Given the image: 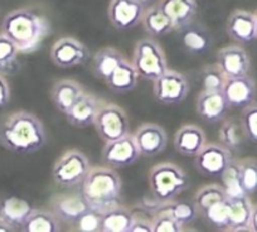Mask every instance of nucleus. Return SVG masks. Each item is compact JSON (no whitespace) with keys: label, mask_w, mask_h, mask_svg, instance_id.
Returning <instances> with one entry per match:
<instances>
[{"label":"nucleus","mask_w":257,"mask_h":232,"mask_svg":"<svg viewBox=\"0 0 257 232\" xmlns=\"http://www.w3.org/2000/svg\"><path fill=\"white\" fill-rule=\"evenodd\" d=\"M121 189V177L113 168L95 165L90 168L87 176L83 179L81 193L90 208L105 213L120 203Z\"/></svg>","instance_id":"obj_3"},{"label":"nucleus","mask_w":257,"mask_h":232,"mask_svg":"<svg viewBox=\"0 0 257 232\" xmlns=\"http://www.w3.org/2000/svg\"><path fill=\"white\" fill-rule=\"evenodd\" d=\"M241 122L243 132L247 139L257 144V103L253 102L251 105L243 107L241 113Z\"/></svg>","instance_id":"obj_41"},{"label":"nucleus","mask_w":257,"mask_h":232,"mask_svg":"<svg viewBox=\"0 0 257 232\" xmlns=\"http://www.w3.org/2000/svg\"><path fill=\"white\" fill-rule=\"evenodd\" d=\"M157 211L168 212L170 216L174 217L183 226L192 224L193 222L196 221L197 217H198V212H197L194 204L188 203V202L184 201H175V199H172L169 202H160L158 204L157 209L154 211V213Z\"/></svg>","instance_id":"obj_33"},{"label":"nucleus","mask_w":257,"mask_h":232,"mask_svg":"<svg viewBox=\"0 0 257 232\" xmlns=\"http://www.w3.org/2000/svg\"><path fill=\"white\" fill-rule=\"evenodd\" d=\"M47 134L34 113L17 111L0 123V145L17 154H32L44 147Z\"/></svg>","instance_id":"obj_1"},{"label":"nucleus","mask_w":257,"mask_h":232,"mask_svg":"<svg viewBox=\"0 0 257 232\" xmlns=\"http://www.w3.org/2000/svg\"><path fill=\"white\" fill-rule=\"evenodd\" d=\"M2 33L13 41L19 53H32L41 46L49 33V26L43 17L29 9L22 8L4 17Z\"/></svg>","instance_id":"obj_2"},{"label":"nucleus","mask_w":257,"mask_h":232,"mask_svg":"<svg viewBox=\"0 0 257 232\" xmlns=\"http://www.w3.org/2000/svg\"><path fill=\"white\" fill-rule=\"evenodd\" d=\"M140 23H142L144 31L153 38L154 37H163L174 31L173 22L158 7V4L145 8Z\"/></svg>","instance_id":"obj_27"},{"label":"nucleus","mask_w":257,"mask_h":232,"mask_svg":"<svg viewBox=\"0 0 257 232\" xmlns=\"http://www.w3.org/2000/svg\"><path fill=\"white\" fill-rule=\"evenodd\" d=\"M102 103L100 98L85 91L64 115L72 127L81 128V129L88 128L95 123L96 115Z\"/></svg>","instance_id":"obj_19"},{"label":"nucleus","mask_w":257,"mask_h":232,"mask_svg":"<svg viewBox=\"0 0 257 232\" xmlns=\"http://www.w3.org/2000/svg\"><path fill=\"white\" fill-rule=\"evenodd\" d=\"M31 211V204L17 197H9L0 202V217L14 229H21Z\"/></svg>","instance_id":"obj_29"},{"label":"nucleus","mask_w":257,"mask_h":232,"mask_svg":"<svg viewBox=\"0 0 257 232\" xmlns=\"http://www.w3.org/2000/svg\"><path fill=\"white\" fill-rule=\"evenodd\" d=\"M254 19H256V33H257V11L254 12Z\"/></svg>","instance_id":"obj_47"},{"label":"nucleus","mask_w":257,"mask_h":232,"mask_svg":"<svg viewBox=\"0 0 257 232\" xmlns=\"http://www.w3.org/2000/svg\"><path fill=\"white\" fill-rule=\"evenodd\" d=\"M101 224H102V213L88 208L82 216L78 217L77 221L70 228L78 232H101Z\"/></svg>","instance_id":"obj_39"},{"label":"nucleus","mask_w":257,"mask_h":232,"mask_svg":"<svg viewBox=\"0 0 257 232\" xmlns=\"http://www.w3.org/2000/svg\"><path fill=\"white\" fill-rule=\"evenodd\" d=\"M11 100V88H9L8 81L3 75H0V108L8 105Z\"/></svg>","instance_id":"obj_43"},{"label":"nucleus","mask_w":257,"mask_h":232,"mask_svg":"<svg viewBox=\"0 0 257 232\" xmlns=\"http://www.w3.org/2000/svg\"><path fill=\"white\" fill-rule=\"evenodd\" d=\"M139 3H142V6L144 8H148V7H152L154 4H157L158 0H139Z\"/></svg>","instance_id":"obj_46"},{"label":"nucleus","mask_w":257,"mask_h":232,"mask_svg":"<svg viewBox=\"0 0 257 232\" xmlns=\"http://www.w3.org/2000/svg\"><path fill=\"white\" fill-rule=\"evenodd\" d=\"M125 60L127 58L115 47H102L93 54L91 72L96 78L105 82L108 76Z\"/></svg>","instance_id":"obj_23"},{"label":"nucleus","mask_w":257,"mask_h":232,"mask_svg":"<svg viewBox=\"0 0 257 232\" xmlns=\"http://www.w3.org/2000/svg\"><path fill=\"white\" fill-rule=\"evenodd\" d=\"M19 49L6 34L0 33V75H11L18 66Z\"/></svg>","instance_id":"obj_35"},{"label":"nucleus","mask_w":257,"mask_h":232,"mask_svg":"<svg viewBox=\"0 0 257 232\" xmlns=\"http://www.w3.org/2000/svg\"><path fill=\"white\" fill-rule=\"evenodd\" d=\"M226 31L232 41L246 44L257 38L254 14L244 9H236L227 19Z\"/></svg>","instance_id":"obj_18"},{"label":"nucleus","mask_w":257,"mask_h":232,"mask_svg":"<svg viewBox=\"0 0 257 232\" xmlns=\"http://www.w3.org/2000/svg\"><path fill=\"white\" fill-rule=\"evenodd\" d=\"M249 229L251 232H257V203L252 206L251 222H249Z\"/></svg>","instance_id":"obj_44"},{"label":"nucleus","mask_w":257,"mask_h":232,"mask_svg":"<svg viewBox=\"0 0 257 232\" xmlns=\"http://www.w3.org/2000/svg\"><path fill=\"white\" fill-rule=\"evenodd\" d=\"M179 32L180 41L185 51L190 54H203L211 48L212 37L211 33L204 27L194 24L192 22Z\"/></svg>","instance_id":"obj_24"},{"label":"nucleus","mask_w":257,"mask_h":232,"mask_svg":"<svg viewBox=\"0 0 257 232\" xmlns=\"http://www.w3.org/2000/svg\"><path fill=\"white\" fill-rule=\"evenodd\" d=\"M153 232H180L184 229L180 222L165 211H157L152 217Z\"/></svg>","instance_id":"obj_40"},{"label":"nucleus","mask_w":257,"mask_h":232,"mask_svg":"<svg viewBox=\"0 0 257 232\" xmlns=\"http://www.w3.org/2000/svg\"><path fill=\"white\" fill-rule=\"evenodd\" d=\"M226 76L223 75L221 68L217 66V63L204 66L201 70L202 90L222 91L224 87V83H226Z\"/></svg>","instance_id":"obj_38"},{"label":"nucleus","mask_w":257,"mask_h":232,"mask_svg":"<svg viewBox=\"0 0 257 232\" xmlns=\"http://www.w3.org/2000/svg\"><path fill=\"white\" fill-rule=\"evenodd\" d=\"M49 209L61 223L72 226L90 207L82 193H59L49 199Z\"/></svg>","instance_id":"obj_14"},{"label":"nucleus","mask_w":257,"mask_h":232,"mask_svg":"<svg viewBox=\"0 0 257 232\" xmlns=\"http://www.w3.org/2000/svg\"><path fill=\"white\" fill-rule=\"evenodd\" d=\"M218 139L219 143L231 152H238L243 147L247 137L239 120L236 118H224L218 130Z\"/></svg>","instance_id":"obj_30"},{"label":"nucleus","mask_w":257,"mask_h":232,"mask_svg":"<svg viewBox=\"0 0 257 232\" xmlns=\"http://www.w3.org/2000/svg\"><path fill=\"white\" fill-rule=\"evenodd\" d=\"M231 150L221 143H208L194 157V167L207 178H221L224 170L233 162Z\"/></svg>","instance_id":"obj_8"},{"label":"nucleus","mask_w":257,"mask_h":232,"mask_svg":"<svg viewBox=\"0 0 257 232\" xmlns=\"http://www.w3.org/2000/svg\"><path fill=\"white\" fill-rule=\"evenodd\" d=\"M128 232H153L152 218H147L143 214H133L132 226Z\"/></svg>","instance_id":"obj_42"},{"label":"nucleus","mask_w":257,"mask_h":232,"mask_svg":"<svg viewBox=\"0 0 257 232\" xmlns=\"http://www.w3.org/2000/svg\"><path fill=\"white\" fill-rule=\"evenodd\" d=\"M202 218L204 219L207 224L213 226L218 229L228 231L229 226V209H228V198L224 201L218 202L209 207L204 213H202Z\"/></svg>","instance_id":"obj_36"},{"label":"nucleus","mask_w":257,"mask_h":232,"mask_svg":"<svg viewBox=\"0 0 257 232\" xmlns=\"http://www.w3.org/2000/svg\"><path fill=\"white\" fill-rule=\"evenodd\" d=\"M243 188L248 196L257 193V158L246 157L237 159Z\"/></svg>","instance_id":"obj_37"},{"label":"nucleus","mask_w":257,"mask_h":232,"mask_svg":"<svg viewBox=\"0 0 257 232\" xmlns=\"http://www.w3.org/2000/svg\"><path fill=\"white\" fill-rule=\"evenodd\" d=\"M229 108L231 107L222 91L201 90L197 96V115L208 124L222 122L228 113Z\"/></svg>","instance_id":"obj_15"},{"label":"nucleus","mask_w":257,"mask_h":232,"mask_svg":"<svg viewBox=\"0 0 257 232\" xmlns=\"http://www.w3.org/2000/svg\"><path fill=\"white\" fill-rule=\"evenodd\" d=\"M252 206L249 196L236 197L228 198L229 209V226L228 231L231 232H243L251 231L249 222H251Z\"/></svg>","instance_id":"obj_26"},{"label":"nucleus","mask_w":257,"mask_h":232,"mask_svg":"<svg viewBox=\"0 0 257 232\" xmlns=\"http://www.w3.org/2000/svg\"><path fill=\"white\" fill-rule=\"evenodd\" d=\"M229 107H246L254 102L257 95L256 81L251 76L227 78L222 90Z\"/></svg>","instance_id":"obj_17"},{"label":"nucleus","mask_w":257,"mask_h":232,"mask_svg":"<svg viewBox=\"0 0 257 232\" xmlns=\"http://www.w3.org/2000/svg\"><path fill=\"white\" fill-rule=\"evenodd\" d=\"M139 78V73L137 72L132 61L125 60L108 76L105 83L112 92L127 93L137 87Z\"/></svg>","instance_id":"obj_25"},{"label":"nucleus","mask_w":257,"mask_h":232,"mask_svg":"<svg viewBox=\"0 0 257 232\" xmlns=\"http://www.w3.org/2000/svg\"><path fill=\"white\" fill-rule=\"evenodd\" d=\"M13 231H16V229H14L8 222H6L2 217H0V232H13Z\"/></svg>","instance_id":"obj_45"},{"label":"nucleus","mask_w":257,"mask_h":232,"mask_svg":"<svg viewBox=\"0 0 257 232\" xmlns=\"http://www.w3.org/2000/svg\"><path fill=\"white\" fill-rule=\"evenodd\" d=\"M90 168V159L85 153L78 149H68L53 164L52 178L58 187L72 188L82 184Z\"/></svg>","instance_id":"obj_6"},{"label":"nucleus","mask_w":257,"mask_h":232,"mask_svg":"<svg viewBox=\"0 0 257 232\" xmlns=\"http://www.w3.org/2000/svg\"><path fill=\"white\" fill-rule=\"evenodd\" d=\"M216 63L226 78L247 76L251 71V58L239 44H229L217 51Z\"/></svg>","instance_id":"obj_12"},{"label":"nucleus","mask_w":257,"mask_h":232,"mask_svg":"<svg viewBox=\"0 0 257 232\" xmlns=\"http://www.w3.org/2000/svg\"><path fill=\"white\" fill-rule=\"evenodd\" d=\"M145 8L139 0H111L107 17L113 28L125 32L133 29L142 22Z\"/></svg>","instance_id":"obj_13"},{"label":"nucleus","mask_w":257,"mask_h":232,"mask_svg":"<svg viewBox=\"0 0 257 232\" xmlns=\"http://www.w3.org/2000/svg\"><path fill=\"white\" fill-rule=\"evenodd\" d=\"M133 212L125 206L112 207L102 213L101 232H128L133 221Z\"/></svg>","instance_id":"obj_31"},{"label":"nucleus","mask_w":257,"mask_h":232,"mask_svg":"<svg viewBox=\"0 0 257 232\" xmlns=\"http://www.w3.org/2000/svg\"><path fill=\"white\" fill-rule=\"evenodd\" d=\"M61 221L54 216L51 209L32 208L31 213L24 221L21 231L23 232H59Z\"/></svg>","instance_id":"obj_28"},{"label":"nucleus","mask_w":257,"mask_h":232,"mask_svg":"<svg viewBox=\"0 0 257 232\" xmlns=\"http://www.w3.org/2000/svg\"><path fill=\"white\" fill-rule=\"evenodd\" d=\"M222 179V187L226 191V194L228 198H236V197H243L248 196L246 193L243 188V184H242L241 179V173H239V167L238 162L234 158L233 162L228 165L226 170L223 172V174L221 176Z\"/></svg>","instance_id":"obj_34"},{"label":"nucleus","mask_w":257,"mask_h":232,"mask_svg":"<svg viewBox=\"0 0 257 232\" xmlns=\"http://www.w3.org/2000/svg\"><path fill=\"white\" fill-rule=\"evenodd\" d=\"M148 184L153 198L158 202H169L189 187V179L179 165L172 162H162L150 168Z\"/></svg>","instance_id":"obj_4"},{"label":"nucleus","mask_w":257,"mask_h":232,"mask_svg":"<svg viewBox=\"0 0 257 232\" xmlns=\"http://www.w3.org/2000/svg\"><path fill=\"white\" fill-rule=\"evenodd\" d=\"M49 56L57 67L72 68L85 65L90 58V51L78 39L73 37H62L53 43Z\"/></svg>","instance_id":"obj_11"},{"label":"nucleus","mask_w":257,"mask_h":232,"mask_svg":"<svg viewBox=\"0 0 257 232\" xmlns=\"http://www.w3.org/2000/svg\"><path fill=\"white\" fill-rule=\"evenodd\" d=\"M85 92V88L77 81L62 78L56 81L51 88V98L54 107L62 113H66L73 103Z\"/></svg>","instance_id":"obj_22"},{"label":"nucleus","mask_w":257,"mask_h":232,"mask_svg":"<svg viewBox=\"0 0 257 232\" xmlns=\"http://www.w3.org/2000/svg\"><path fill=\"white\" fill-rule=\"evenodd\" d=\"M135 142L140 154L144 157H155L164 152L168 144V134L160 125L154 123L142 124L134 133Z\"/></svg>","instance_id":"obj_16"},{"label":"nucleus","mask_w":257,"mask_h":232,"mask_svg":"<svg viewBox=\"0 0 257 232\" xmlns=\"http://www.w3.org/2000/svg\"><path fill=\"white\" fill-rule=\"evenodd\" d=\"M189 82L183 73L168 68L159 78L153 81V95L163 105H177L185 100Z\"/></svg>","instance_id":"obj_9"},{"label":"nucleus","mask_w":257,"mask_h":232,"mask_svg":"<svg viewBox=\"0 0 257 232\" xmlns=\"http://www.w3.org/2000/svg\"><path fill=\"white\" fill-rule=\"evenodd\" d=\"M133 65L140 78L155 81L167 72L168 62L162 46L155 39L143 38L137 42L133 53Z\"/></svg>","instance_id":"obj_5"},{"label":"nucleus","mask_w":257,"mask_h":232,"mask_svg":"<svg viewBox=\"0 0 257 232\" xmlns=\"http://www.w3.org/2000/svg\"><path fill=\"white\" fill-rule=\"evenodd\" d=\"M207 143L204 130L199 125L185 124L174 134V149L184 157H196Z\"/></svg>","instance_id":"obj_20"},{"label":"nucleus","mask_w":257,"mask_h":232,"mask_svg":"<svg viewBox=\"0 0 257 232\" xmlns=\"http://www.w3.org/2000/svg\"><path fill=\"white\" fill-rule=\"evenodd\" d=\"M158 7L173 22L174 31L187 27L197 16V0H158Z\"/></svg>","instance_id":"obj_21"},{"label":"nucleus","mask_w":257,"mask_h":232,"mask_svg":"<svg viewBox=\"0 0 257 232\" xmlns=\"http://www.w3.org/2000/svg\"><path fill=\"white\" fill-rule=\"evenodd\" d=\"M142 157L134 135L127 134L118 139L106 142L101 152V159L107 167L113 169L130 167Z\"/></svg>","instance_id":"obj_10"},{"label":"nucleus","mask_w":257,"mask_h":232,"mask_svg":"<svg viewBox=\"0 0 257 232\" xmlns=\"http://www.w3.org/2000/svg\"><path fill=\"white\" fill-rule=\"evenodd\" d=\"M228 197H227L226 191L222 187V184L212 183L201 187L196 192V194L193 197V204H194L197 212H198V216H201L209 207L218 203V202L224 201Z\"/></svg>","instance_id":"obj_32"},{"label":"nucleus","mask_w":257,"mask_h":232,"mask_svg":"<svg viewBox=\"0 0 257 232\" xmlns=\"http://www.w3.org/2000/svg\"><path fill=\"white\" fill-rule=\"evenodd\" d=\"M98 137L103 142L118 139L130 134V123L126 111L116 103L103 102L93 123Z\"/></svg>","instance_id":"obj_7"}]
</instances>
